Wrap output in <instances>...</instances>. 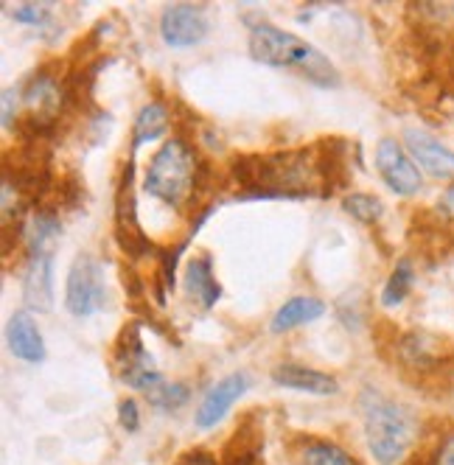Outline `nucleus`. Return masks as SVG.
I'll return each instance as SVG.
<instances>
[{
    "instance_id": "7ed1b4c3",
    "label": "nucleus",
    "mask_w": 454,
    "mask_h": 465,
    "mask_svg": "<svg viewBox=\"0 0 454 465\" xmlns=\"http://www.w3.org/2000/svg\"><path fill=\"white\" fill-rule=\"evenodd\" d=\"M202 163L205 160L197 157V152H193V146L188 141L169 138L152 157L146 177H143V188H146V193L157 196L160 203L183 211L185 205H193V193H197V185H200Z\"/></svg>"
},
{
    "instance_id": "dca6fc26",
    "label": "nucleus",
    "mask_w": 454,
    "mask_h": 465,
    "mask_svg": "<svg viewBox=\"0 0 454 465\" xmlns=\"http://www.w3.org/2000/svg\"><path fill=\"white\" fill-rule=\"evenodd\" d=\"M185 292L191 294V301H197L205 312L216 306L222 297V286L213 275V261L211 255H193L185 267Z\"/></svg>"
},
{
    "instance_id": "aec40b11",
    "label": "nucleus",
    "mask_w": 454,
    "mask_h": 465,
    "mask_svg": "<svg viewBox=\"0 0 454 465\" xmlns=\"http://www.w3.org/2000/svg\"><path fill=\"white\" fill-rule=\"evenodd\" d=\"M301 457H303V465H360L345 449L329 440H309Z\"/></svg>"
},
{
    "instance_id": "423d86ee",
    "label": "nucleus",
    "mask_w": 454,
    "mask_h": 465,
    "mask_svg": "<svg viewBox=\"0 0 454 465\" xmlns=\"http://www.w3.org/2000/svg\"><path fill=\"white\" fill-rule=\"evenodd\" d=\"M113 361L118 368L121 381L126 387H133V390L149 392V390H154L160 381H163V376H160L157 364H154V356L141 342V325L138 322L126 325L121 331L115 351H113Z\"/></svg>"
},
{
    "instance_id": "1a4fd4ad",
    "label": "nucleus",
    "mask_w": 454,
    "mask_h": 465,
    "mask_svg": "<svg viewBox=\"0 0 454 465\" xmlns=\"http://www.w3.org/2000/svg\"><path fill=\"white\" fill-rule=\"evenodd\" d=\"M208 17L202 6L193 4H174L160 15V37L169 48H191L200 45L208 37Z\"/></svg>"
},
{
    "instance_id": "bb28decb",
    "label": "nucleus",
    "mask_w": 454,
    "mask_h": 465,
    "mask_svg": "<svg viewBox=\"0 0 454 465\" xmlns=\"http://www.w3.org/2000/svg\"><path fill=\"white\" fill-rule=\"evenodd\" d=\"M404 465H432V460H424V457H420V454H415V457H410Z\"/></svg>"
},
{
    "instance_id": "0eeeda50",
    "label": "nucleus",
    "mask_w": 454,
    "mask_h": 465,
    "mask_svg": "<svg viewBox=\"0 0 454 465\" xmlns=\"http://www.w3.org/2000/svg\"><path fill=\"white\" fill-rule=\"evenodd\" d=\"M107 303L104 267L93 255H79L64 283V306L74 317H90Z\"/></svg>"
},
{
    "instance_id": "5701e85b",
    "label": "nucleus",
    "mask_w": 454,
    "mask_h": 465,
    "mask_svg": "<svg viewBox=\"0 0 454 465\" xmlns=\"http://www.w3.org/2000/svg\"><path fill=\"white\" fill-rule=\"evenodd\" d=\"M9 15H12V20H17L23 25H35V28H45L54 23L48 4H23V6H15Z\"/></svg>"
},
{
    "instance_id": "39448f33",
    "label": "nucleus",
    "mask_w": 454,
    "mask_h": 465,
    "mask_svg": "<svg viewBox=\"0 0 454 465\" xmlns=\"http://www.w3.org/2000/svg\"><path fill=\"white\" fill-rule=\"evenodd\" d=\"M115 242L126 258H146L154 252L152 239L138 222V199H135V160L129 157L115 191Z\"/></svg>"
},
{
    "instance_id": "412c9836",
    "label": "nucleus",
    "mask_w": 454,
    "mask_h": 465,
    "mask_svg": "<svg viewBox=\"0 0 454 465\" xmlns=\"http://www.w3.org/2000/svg\"><path fill=\"white\" fill-rule=\"evenodd\" d=\"M342 211L362 224H376L384 213V205H381V199L373 193H348L342 199Z\"/></svg>"
},
{
    "instance_id": "6ab92c4d",
    "label": "nucleus",
    "mask_w": 454,
    "mask_h": 465,
    "mask_svg": "<svg viewBox=\"0 0 454 465\" xmlns=\"http://www.w3.org/2000/svg\"><path fill=\"white\" fill-rule=\"evenodd\" d=\"M412 281H415V272H412V261L410 258H401L396 263V270L390 272L384 283V292H381V306L393 309V306H401L407 301V294L412 289Z\"/></svg>"
},
{
    "instance_id": "b1692460",
    "label": "nucleus",
    "mask_w": 454,
    "mask_h": 465,
    "mask_svg": "<svg viewBox=\"0 0 454 465\" xmlns=\"http://www.w3.org/2000/svg\"><path fill=\"white\" fill-rule=\"evenodd\" d=\"M118 420L126 431H138L141 426V412H138V404L133 401V398H126V401L118 404Z\"/></svg>"
},
{
    "instance_id": "393cba45",
    "label": "nucleus",
    "mask_w": 454,
    "mask_h": 465,
    "mask_svg": "<svg viewBox=\"0 0 454 465\" xmlns=\"http://www.w3.org/2000/svg\"><path fill=\"white\" fill-rule=\"evenodd\" d=\"M432 465H454V431H451V435H446L443 443L438 446V451L432 457Z\"/></svg>"
},
{
    "instance_id": "2eb2a0df",
    "label": "nucleus",
    "mask_w": 454,
    "mask_h": 465,
    "mask_svg": "<svg viewBox=\"0 0 454 465\" xmlns=\"http://www.w3.org/2000/svg\"><path fill=\"white\" fill-rule=\"evenodd\" d=\"M272 381L278 387L309 392V395H334L340 390L334 376L320 373L314 368H303V364L295 361H281L278 368H272Z\"/></svg>"
},
{
    "instance_id": "f3484780",
    "label": "nucleus",
    "mask_w": 454,
    "mask_h": 465,
    "mask_svg": "<svg viewBox=\"0 0 454 465\" xmlns=\"http://www.w3.org/2000/svg\"><path fill=\"white\" fill-rule=\"evenodd\" d=\"M322 314H326V303L320 301V297H311V294H298L291 297V301H286L275 317H272V331L275 334H283V331H291V328H301L306 322H314L320 320Z\"/></svg>"
},
{
    "instance_id": "a878e982",
    "label": "nucleus",
    "mask_w": 454,
    "mask_h": 465,
    "mask_svg": "<svg viewBox=\"0 0 454 465\" xmlns=\"http://www.w3.org/2000/svg\"><path fill=\"white\" fill-rule=\"evenodd\" d=\"M177 465H222V462H216V457H211L208 451L197 449V451H188L185 457H180Z\"/></svg>"
},
{
    "instance_id": "6e6552de",
    "label": "nucleus",
    "mask_w": 454,
    "mask_h": 465,
    "mask_svg": "<svg viewBox=\"0 0 454 465\" xmlns=\"http://www.w3.org/2000/svg\"><path fill=\"white\" fill-rule=\"evenodd\" d=\"M376 169H379L381 180L387 183V188L396 191L399 196H412L420 191V185H424V177H420L415 160L410 157V152L396 138L379 141Z\"/></svg>"
},
{
    "instance_id": "4468645a",
    "label": "nucleus",
    "mask_w": 454,
    "mask_h": 465,
    "mask_svg": "<svg viewBox=\"0 0 454 465\" xmlns=\"http://www.w3.org/2000/svg\"><path fill=\"white\" fill-rule=\"evenodd\" d=\"M6 342H9V351L20 359V361H28V364H40L45 359V342H43V334L28 312H15L9 317V325H6Z\"/></svg>"
},
{
    "instance_id": "9d476101",
    "label": "nucleus",
    "mask_w": 454,
    "mask_h": 465,
    "mask_svg": "<svg viewBox=\"0 0 454 465\" xmlns=\"http://www.w3.org/2000/svg\"><path fill=\"white\" fill-rule=\"evenodd\" d=\"M449 340L427 334V331H410L399 340V359L412 373H435L443 364H449Z\"/></svg>"
},
{
    "instance_id": "ddd939ff",
    "label": "nucleus",
    "mask_w": 454,
    "mask_h": 465,
    "mask_svg": "<svg viewBox=\"0 0 454 465\" xmlns=\"http://www.w3.org/2000/svg\"><path fill=\"white\" fill-rule=\"evenodd\" d=\"M247 387H250V379L244 373H231V376H224L222 381H216L208 390V395L202 398L193 423H197L200 429H213L227 412H231V407L239 401V398L247 392Z\"/></svg>"
},
{
    "instance_id": "4be33fe9",
    "label": "nucleus",
    "mask_w": 454,
    "mask_h": 465,
    "mask_svg": "<svg viewBox=\"0 0 454 465\" xmlns=\"http://www.w3.org/2000/svg\"><path fill=\"white\" fill-rule=\"evenodd\" d=\"M188 395H191V392H188L185 384H169L166 379L160 381L154 390L146 392L149 404H154L157 410H163V412H172V410L185 407V404H188Z\"/></svg>"
},
{
    "instance_id": "f8f14e48",
    "label": "nucleus",
    "mask_w": 454,
    "mask_h": 465,
    "mask_svg": "<svg viewBox=\"0 0 454 465\" xmlns=\"http://www.w3.org/2000/svg\"><path fill=\"white\" fill-rule=\"evenodd\" d=\"M404 143L412 160H418V165L427 174H432L435 180L443 183H454V152L446 149L440 141H435L427 132L418 129H407L404 132Z\"/></svg>"
},
{
    "instance_id": "9b49d317",
    "label": "nucleus",
    "mask_w": 454,
    "mask_h": 465,
    "mask_svg": "<svg viewBox=\"0 0 454 465\" xmlns=\"http://www.w3.org/2000/svg\"><path fill=\"white\" fill-rule=\"evenodd\" d=\"M23 301L31 312L54 309V250L28 252L23 272Z\"/></svg>"
},
{
    "instance_id": "20e7f679",
    "label": "nucleus",
    "mask_w": 454,
    "mask_h": 465,
    "mask_svg": "<svg viewBox=\"0 0 454 465\" xmlns=\"http://www.w3.org/2000/svg\"><path fill=\"white\" fill-rule=\"evenodd\" d=\"M360 407L365 418V438L373 457L381 465H396L412 446L415 420L401 404L390 401V398H384L379 390L370 387L362 392Z\"/></svg>"
},
{
    "instance_id": "f03ea898",
    "label": "nucleus",
    "mask_w": 454,
    "mask_h": 465,
    "mask_svg": "<svg viewBox=\"0 0 454 465\" xmlns=\"http://www.w3.org/2000/svg\"><path fill=\"white\" fill-rule=\"evenodd\" d=\"M250 56L262 64H270V68L298 71L301 76H306L320 87L340 84V74L326 54L272 23H258L250 28Z\"/></svg>"
},
{
    "instance_id": "f257e3e1",
    "label": "nucleus",
    "mask_w": 454,
    "mask_h": 465,
    "mask_svg": "<svg viewBox=\"0 0 454 465\" xmlns=\"http://www.w3.org/2000/svg\"><path fill=\"white\" fill-rule=\"evenodd\" d=\"M231 177L239 188H244L239 199L326 196L314 146L278 154H242L231 163Z\"/></svg>"
},
{
    "instance_id": "a211bd4d",
    "label": "nucleus",
    "mask_w": 454,
    "mask_h": 465,
    "mask_svg": "<svg viewBox=\"0 0 454 465\" xmlns=\"http://www.w3.org/2000/svg\"><path fill=\"white\" fill-rule=\"evenodd\" d=\"M169 121H172V115H169L166 104L149 102L146 107H141L135 126H133V152H138V146H143L149 141L163 138L169 129Z\"/></svg>"
}]
</instances>
